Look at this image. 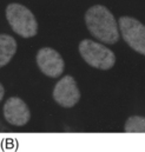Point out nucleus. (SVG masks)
I'll return each instance as SVG.
<instances>
[{"label":"nucleus","mask_w":145,"mask_h":152,"mask_svg":"<svg viewBox=\"0 0 145 152\" xmlns=\"http://www.w3.org/2000/svg\"><path fill=\"white\" fill-rule=\"evenodd\" d=\"M85 23L90 33L105 44H114L119 40V31L113 14L105 6L94 5L85 14Z\"/></svg>","instance_id":"1"},{"label":"nucleus","mask_w":145,"mask_h":152,"mask_svg":"<svg viewBox=\"0 0 145 152\" xmlns=\"http://www.w3.org/2000/svg\"><path fill=\"white\" fill-rule=\"evenodd\" d=\"M6 19L12 30L23 38L34 37L38 32L36 17L24 5L10 4L6 7Z\"/></svg>","instance_id":"2"},{"label":"nucleus","mask_w":145,"mask_h":152,"mask_svg":"<svg viewBox=\"0 0 145 152\" xmlns=\"http://www.w3.org/2000/svg\"><path fill=\"white\" fill-rule=\"evenodd\" d=\"M79 53L81 58L94 69L110 70L116 63V56L110 48L91 39H84L80 41Z\"/></svg>","instance_id":"3"},{"label":"nucleus","mask_w":145,"mask_h":152,"mask_svg":"<svg viewBox=\"0 0 145 152\" xmlns=\"http://www.w3.org/2000/svg\"><path fill=\"white\" fill-rule=\"evenodd\" d=\"M124 41L136 52L145 56V26L137 19L122 17L118 21Z\"/></svg>","instance_id":"4"},{"label":"nucleus","mask_w":145,"mask_h":152,"mask_svg":"<svg viewBox=\"0 0 145 152\" xmlns=\"http://www.w3.org/2000/svg\"><path fill=\"white\" fill-rule=\"evenodd\" d=\"M53 99L63 107H73L80 99V92L77 81L72 76L62 78L53 88Z\"/></svg>","instance_id":"5"},{"label":"nucleus","mask_w":145,"mask_h":152,"mask_svg":"<svg viewBox=\"0 0 145 152\" xmlns=\"http://www.w3.org/2000/svg\"><path fill=\"white\" fill-rule=\"evenodd\" d=\"M37 65L45 76L50 78H58L65 67L62 56L51 47H42L38 51Z\"/></svg>","instance_id":"6"},{"label":"nucleus","mask_w":145,"mask_h":152,"mask_svg":"<svg viewBox=\"0 0 145 152\" xmlns=\"http://www.w3.org/2000/svg\"><path fill=\"white\" fill-rule=\"evenodd\" d=\"M4 117L11 125L24 126L29 123L31 112L27 104L23 99L18 97H11L4 104Z\"/></svg>","instance_id":"7"},{"label":"nucleus","mask_w":145,"mask_h":152,"mask_svg":"<svg viewBox=\"0 0 145 152\" xmlns=\"http://www.w3.org/2000/svg\"><path fill=\"white\" fill-rule=\"evenodd\" d=\"M17 52V41L8 34L0 36V66H6Z\"/></svg>","instance_id":"8"},{"label":"nucleus","mask_w":145,"mask_h":152,"mask_svg":"<svg viewBox=\"0 0 145 152\" xmlns=\"http://www.w3.org/2000/svg\"><path fill=\"white\" fill-rule=\"evenodd\" d=\"M124 130L127 133H145V117H130L125 123Z\"/></svg>","instance_id":"9"},{"label":"nucleus","mask_w":145,"mask_h":152,"mask_svg":"<svg viewBox=\"0 0 145 152\" xmlns=\"http://www.w3.org/2000/svg\"><path fill=\"white\" fill-rule=\"evenodd\" d=\"M2 97H4V86L1 85L0 86V99H2Z\"/></svg>","instance_id":"10"}]
</instances>
